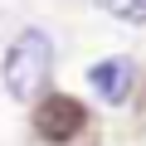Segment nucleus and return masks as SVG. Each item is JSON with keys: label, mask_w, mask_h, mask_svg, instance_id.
Here are the masks:
<instances>
[{"label": "nucleus", "mask_w": 146, "mask_h": 146, "mask_svg": "<svg viewBox=\"0 0 146 146\" xmlns=\"http://www.w3.org/2000/svg\"><path fill=\"white\" fill-rule=\"evenodd\" d=\"M88 83H93V93H98L102 102L122 107V102L131 98V83H136V63L122 58V54H112V58H102V63L88 68Z\"/></svg>", "instance_id": "obj_3"}, {"label": "nucleus", "mask_w": 146, "mask_h": 146, "mask_svg": "<svg viewBox=\"0 0 146 146\" xmlns=\"http://www.w3.org/2000/svg\"><path fill=\"white\" fill-rule=\"evenodd\" d=\"M107 15L122 25H146V0H107Z\"/></svg>", "instance_id": "obj_4"}, {"label": "nucleus", "mask_w": 146, "mask_h": 146, "mask_svg": "<svg viewBox=\"0 0 146 146\" xmlns=\"http://www.w3.org/2000/svg\"><path fill=\"white\" fill-rule=\"evenodd\" d=\"M83 122H88L83 102L68 98V93H49V98H39V107H34V131H39L44 141H73V136L83 131Z\"/></svg>", "instance_id": "obj_2"}, {"label": "nucleus", "mask_w": 146, "mask_h": 146, "mask_svg": "<svg viewBox=\"0 0 146 146\" xmlns=\"http://www.w3.org/2000/svg\"><path fill=\"white\" fill-rule=\"evenodd\" d=\"M54 68V44L44 29H20L15 44L5 49V63H0V78H5V93L15 102H34L49 83Z\"/></svg>", "instance_id": "obj_1"}]
</instances>
